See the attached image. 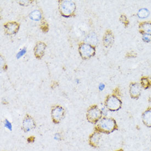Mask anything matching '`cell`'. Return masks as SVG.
Here are the masks:
<instances>
[{
  "label": "cell",
  "instance_id": "6da1fadb",
  "mask_svg": "<svg viewBox=\"0 0 151 151\" xmlns=\"http://www.w3.org/2000/svg\"><path fill=\"white\" fill-rule=\"evenodd\" d=\"M115 120L111 118H103L99 120L95 127L96 131L109 134L117 129Z\"/></svg>",
  "mask_w": 151,
  "mask_h": 151
},
{
  "label": "cell",
  "instance_id": "7a4b0ae2",
  "mask_svg": "<svg viewBox=\"0 0 151 151\" xmlns=\"http://www.w3.org/2000/svg\"><path fill=\"white\" fill-rule=\"evenodd\" d=\"M59 9L62 16L68 17L75 12L76 4L71 1H60Z\"/></svg>",
  "mask_w": 151,
  "mask_h": 151
},
{
  "label": "cell",
  "instance_id": "3957f363",
  "mask_svg": "<svg viewBox=\"0 0 151 151\" xmlns=\"http://www.w3.org/2000/svg\"><path fill=\"white\" fill-rule=\"evenodd\" d=\"M102 113L97 106H92L89 108L86 113L88 121L92 124L97 123L101 119Z\"/></svg>",
  "mask_w": 151,
  "mask_h": 151
},
{
  "label": "cell",
  "instance_id": "277c9868",
  "mask_svg": "<svg viewBox=\"0 0 151 151\" xmlns=\"http://www.w3.org/2000/svg\"><path fill=\"white\" fill-rule=\"evenodd\" d=\"M122 104L120 99L114 95L108 96L105 102L106 108L112 111H118L122 107Z\"/></svg>",
  "mask_w": 151,
  "mask_h": 151
},
{
  "label": "cell",
  "instance_id": "5b68a950",
  "mask_svg": "<svg viewBox=\"0 0 151 151\" xmlns=\"http://www.w3.org/2000/svg\"><path fill=\"white\" fill-rule=\"evenodd\" d=\"M80 56L83 60H87L94 56L95 54V48L90 45L82 44L79 48Z\"/></svg>",
  "mask_w": 151,
  "mask_h": 151
},
{
  "label": "cell",
  "instance_id": "8992f818",
  "mask_svg": "<svg viewBox=\"0 0 151 151\" xmlns=\"http://www.w3.org/2000/svg\"><path fill=\"white\" fill-rule=\"evenodd\" d=\"M64 109L63 108L56 106L52 108L51 116L53 122L55 124H59L63 119L64 116Z\"/></svg>",
  "mask_w": 151,
  "mask_h": 151
},
{
  "label": "cell",
  "instance_id": "52a82bcc",
  "mask_svg": "<svg viewBox=\"0 0 151 151\" xmlns=\"http://www.w3.org/2000/svg\"><path fill=\"white\" fill-rule=\"evenodd\" d=\"M36 127V124L34 119L30 115H27L24 118L22 124V128L24 132H27L34 130Z\"/></svg>",
  "mask_w": 151,
  "mask_h": 151
},
{
  "label": "cell",
  "instance_id": "ba28073f",
  "mask_svg": "<svg viewBox=\"0 0 151 151\" xmlns=\"http://www.w3.org/2000/svg\"><path fill=\"white\" fill-rule=\"evenodd\" d=\"M141 88L139 83H133L130 84L129 92L132 99H138L141 94Z\"/></svg>",
  "mask_w": 151,
  "mask_h": 151
},
{
  "label": "cell",
  "instance_id": "9c48e42d",
  "mask_svg": "<svg viewBox=\"0 0 151 151\" xmlns=\"http://www.w3.org/2000/svg\"><path fill=\"white\" fill-rule=\"evenodd\" d=\"M4 27L6 33L9 35H12L18 32L19 25L16 22H9L5 24Z\"/></svg>",
  "mask_w": 151,
  "mask_h": 151
},
{
  "label": "cell",
  "instance_id": "30bf717a",
  "mask_svg": "<svg viewBox=\"0 0 151 151\" xmlns=\"http://www.w3.org/2000/svg\"><path fill=\"white\" fill-rule=\"evenodd\" d=\"M101 137V132L95 130L93 133H92L91 135L89 136V139H88L89 145L91 146L92 147H98Z\"/></svg>",
  "mask_w": 151,
  "mask_h": 151
},
{
  "label": "cell",
  "instance_id": "8fae6325",
  "mask_svg": "<svg viewBox=\"0 0 151 151\" xmlns=\"http://www.w3.org/2000/svg\"><path fill=\"white\" fill-rule=\"evenodd\" d=\"M46 47V45L42 42H39L36 44V46L34 48V54L37 58L40 59L42 57Z\"/></svg>",
  "mask_w": 151,
  "mask_h": 151
},
{
  "label": "cell",
  "instance_id": "7c38bea8",
  "mask_svg": "<svg viewBox=\"0 0 151 151\" xmlns=\"http://www.w3.org/2000/svg\"><path fill=\"white\" fill-rule=\"evenodd\" d=\"M139 32L144 34H148L151 35V23L143 22L139 24Z\"/></svg>",
  "mask_w": 151,
  "mask_h": 151
},
{
  "label": "cell",
  "instance_id": "4fadbf2b",
  "mask_svg": "<svg viewBox=\"0 0 151 151\" xmlns=\"http://www.w3.org/2000/svg\"><path fill=\"white\" fill-rule=\"evenodd\" d=\"M143 123L148 127H151V108L147 109L142 114Z\"/></svg>",
  "mask_w": 151,
  "mask_h": 151
},
{
  "label": "cell",
  "instance_id": "5bb4252c",
  "mask_svg": "<svg viewBox=\"0 0 151 151\" xmlns=\"http://www.w3.org/2000/svg\"><path fill=\"white\" fill-rule=\"evenodd\" d=\"M114 42V37L111 32H107L104 37V45L105 47H108L112 45Z\"/></svg>",
  "mask_w": 151,
  "mask_h": 151
},
{
  "label": "cell",
  "instance_id": "9a60e30c",
  "mask_svg": "<svg viewBox=\"0 0 151 151\" xmlns=\"http://www.w3.org/2000/svg\"><path fill=\"white\" fill-rule=\"evenodd\" d=\"M85 41L86 44L90 45L92 46L96 45L97 42V36L93 32H92L91 34H88V36L86 37V38L85 39Z\"/></svg>",
  "mask_w": 151,
  "mask_h": 151
},
{
  "label": "cell",
  "instance_id": "2e32d148",
  "mask_svg": "<svg viewBox=\"0 0 151 151\" xmlns=\"http://www.w3.org/2000/svg\"><path fill=\"white\" fill-rule=\"evenodd\" d=\"M141 85L145 89H147L151 86V81L148 78L143 77L141 81Z\"/></svg>",
  "mask_w": 151,
  "mask_h": 151
},
{
  "label": "cell",
  "instance_id": "e0dca14e",
  "mask_svg": "<svg viewBox=\"0 0 151 151\" xmlns=\"http://www.w3.org/2000/svg\"><path fill=\"white\" fill-rule=\"evenodd\" d=\"M30 17L32 20H39L41 18V13L39 11H34L30 13Z\"/></svg>",
  "mask_w": 151,
  "mask_h": 151
},
{
  "label": "cell",
  "instance_id": "ac0fdd59",
  "mask_svg": "<svg viewBox=\"0 0 151 151\" xmlns=\"http://www.w3.org/2000/svg\"><path fill=\"white\" fill-rule=\"evenodd\" d=\"M149 11L146 9H142L139 10V12H138V16L141 18H146L149 16Z\"/></svg>",
  "mask_w": 151,
  "mask_h": 151
},
{
  "label": "cell",
  "instance_id": "d6986e66",
  "mask_svg": "<svg viewBox=\"0 0 151 151\" xmlns=\"http://www.w3.org/2000/svg\"><path fill=\"white\" fill-rule=\"evenodd\" d=\"M4 127L8 129L9 130L11 131L12 130V124L8 120H5L4 121Z\"/></svg>",
  "mask_w": 151,
  "mask_h": 151
},
{
  "label": "cell",
  "instance_id": "ffe728a7",
  "mask_svg": "<svg viewBox=\"0 0 151 151\" xmlns=\"http://www.w3.org/2000/svg\"><path fill=\"white\" fill-rule=\"evenodd\" d=\"M142 39L145 42L151 41V35H148V34H144L143 35Z\"/></svg>",
  "mask_w": 151,
  "mask_h": 151
},
{
  "label": "cell",
  "instance_id": "44dd1931",
  "mask_svg": "<svg viewBox=\"0 0 151 151\" xmlns=\"http://www.w3.org/2000/svg\"><path fill=\"white\" fill-rule=\"evenodd\" d=\"M120 20H121V22H122L123 23L125 24L126 26H127V25H128L129 22H128L127 18V17H126L125 16H123V15L121 16V17H120Z\"/></svg>",
  "mask_w": 151,
  "mask_h": 151
},
{
  "label": "cell",
  "instance_id": "7402d4cb",
  "mask_svg": "<svg viewBox=\"0 0 151 151\" xmlns=\"http://www.w3.org/2000/svg\"><path fill=\"white\" fill-rule=\"evenodd\" d=\"M25 53H26V49L24 48L23 50H22V51H20V52L18 53V55H17V58H19L22 56H23Z\"/></svg>",
  "mask_w": 151,
  "mask_h": 151
},
{
  "label": "cell",
  "instance_id": "603a6c76",
  "mask_svg": "<svg viewBox=\"0 0 151 151\" xmlns=\"http://www.w3.org/2000/svg\"><path fill=\"white\" fill-rule=\"evenodd\" d=\"M35 137L34 136H31L28 137L27 139V141L29 143H33L35 141Z\"/></svg>",
  "mask_w": 151,
  "mask_h": 151
},
{
  "label": "cell",
  "instance_id": "cb8c5ba5",
  "mask_svg": "<svg viewBox=\"0 0 151 151\" xmlns=\"http://www.w3.org/2000/svg\"><path fill=\"white\" fill-rule=\"evenodd\" d=\"M54 139L57 140V141H60L62 139V136L60 134V133H57L55 134V137H54Z\"/></svg>",
  "mask_w": 151,
  "mask_h": 151
},
{
  "label": "cell",
  "instance_id": "d4e9b609",
  "mask_svg": "<svg viewBox=\"0 0 151 151\" xmlns=\"http://www.w3.org/2000/svg\"><path fill=\"white\" fill-rule=\"evenodd\" d=\"M101 111H102V114H103V115H104L106 116V115L107 114V111L106 110V109H105L104 108L102 109Z\"/></svg>",
  "mask_w": 151,
  "mask_h": 151
},
{
  "label": "cell",
  "instance_id": "484cf974",
  "mask_svg": "<svg viewBox=\"0 0 151 151\" xmlns=\"http://www.w3.org/2000/svg\"><path fill=\"white\" fill-rule=\"evenodd\" d=\"M104 84H103V83H101V84H100V85H99V90H101V91L103 90L104 89Z\"/></svg>",
  "mask_w": 151,
  "mask_h": 151
},
{
  "label": "cell",
  "instance_id": "4316f807",
  "mask_svg": "<svg viewBox=\"0 0 151 151\" xmlns=\"http://www.w3.org/2000/svg\"><path fill=\"white\" fill-rule=\"evenodd\" d=\"M123 151L122 150H118V151Z\"/></svg>",
  "mask_w": 151,
  "mask_h": 151
}]
</instances>
